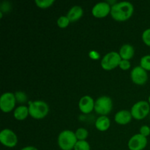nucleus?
<instances>
[{"label":"nucleus","instance_id":"nucleus-27","mask_svg":"<svg viewBox=\"0 0 150 150\" xmlns=\"http://www.w3.org/2000/svg\"><path fill=\"white\" fill-rule=\"evenodd\" d=\"M20 150H38V149H37L36 147H35V146H25V147L22 148V149Z\"/></svg>","mask_w":150,"mask_h":150},{"label":"nucleus","instance_id":"nucleus-25","mask_svg":"<svg viewBox=\"0 0 150 150\" xmlns=\"http://www.w3.org/2000/svg\"><path fill=\"white\" fill-rule=\"evenodd\" d=\"M119 67L123 70H128L130 67V60H126V59H122L120 63Z\"/></svg>","mask_w":150,"mask_h":150},{"label":"nucleus","instance_id":"nucleus-24","mask_svg":"<svg viewBox=\"0 0 150 150\" xmlns=\"http://www.w3.org/2000/svg\"><path fill=\"white\" fill-rule=\"evenodd\" d=\"M15 96H16V101H18L19 103H24L27 100V97H26V94L24 92H17L15 94Z\"/></svg>","mask_w":150,"mask_h":150},{"label":"nucleus","instance_id":"nucleus-5","mask_svg":"<svg viewBox=\"0 0 150 150\" xmlns=\"http://www.w3.org/2000/svg\"><path fill=\"white\" fill-rule=\"evenodd\" d=\"M122 58L120 54L116 51H111L103 57L101 60V67L105 70H111L120 65Z\"/></svg>","mask_w":150,"mask_h":150},{"label":"nucleus","instance_id":"nucleus-7","mask_svg":"<svg viewBox=\"0 0 150 150\" xmlns=\"http://www.w3.org/2000/svg\"><path fill=\"white\" fill-rule=\"evenodd\" d=\"M16 103L15 94L12 92H5L1 95L0 98V108L3 112L9 113L14 108Z\"/></svg>","mask_w":150,"mask_h":150},{"label":"nucleus","instance_id":"nucleus-28","mask_svg":"<svg viewBox=\"0 0 150 150\" xmlns=\"http://www.w3.org/2000/svg\"><path fill=\"white\" fill-rule=\"evenodd\" d=\"M148 100H149V103L150 104V96L149 97V99H148Z\"/></svg>","mask_w":150,"mask_h":150},{"label":"nucleus","instance_id":"nucleus-26","mask_svg":"<svg viewBox=\"0 0 150 150\" xmlns=\"http://www.w3.org/2000/svg\"><path fill=\"white\" fill-rule=\"evenodd\" d=\"M140 134L142 136L147 137L150 135V127L147 125H143L140 128Z\"/></svg>","mask_w":150,"mask_h":150},{"label":"nucleus","instance_id":"nucleus-20","mask_svg":"<svg viewBox=\"0 0 150 150\" xmlns=\"http://www.w3.org/2000/svg\"><path fill=\"white\" fill-rule=\"evenodd\" d=\"M140 66L146 71H150V55L144 56L141 59Z\"/></svg>","mask_w":150,"mask_h":150},{"label":"nucleus","instance_id":"nucleus-18","mask_svg":"<svg viewBox=\"0 0 150 150\" xmlns=\"http://www.w3.org/2000/svg\"><path fill=\"white\" fill-rule=\"evenodd\" d=\"M75 134H76L78 141H85L89 136V132L86 129L83 128V127H80L76 130Z\"/></svg>","mask_w":150,"mask_h":150},{"label":"nucleus","instance_id":"nucleus-15","mask_svg":"<svg viewBox=\"0 0 150 150\" xmlns=\"http://www.w3.org/2000/svg\"><path fill=\"white\" fill-rule=\"evenodd\" d=\"M83 10L81 7L79 5H75L69 10L67 17L68 18L70 22L76 21H78L81 18V16H83Z\"/></svg>","mask_w":150,"mask_h":150},{"label":"nucleus","instance_id":"nucleus-4","mask_svg":"<svg viewBox=\"0 0 150 150\" xmlns=\"http://www.w3.org/2000/svg\"><path fill=\"white\" fill-rule=\"evenodd\" d=\"M113 103L111 98L108 96H101L95 102V111L101 116H106L112 110Z\"/></svg>","mask_w":150,"mask_h":150},{"label":"nucleus","instance_id":"nucleus-12","mask_svg":"<svg viewBox=\"0 0 150 150\" xmlns=\"http://www.w3.org/2000/svg\"><path fill=\"white\" fill-rule=\"evenodd\" d=\"M79 106L82 113L89 114L95 109V102L93 98L89 95L82 97L79 100Z\"/></svg>","mask_w":150,"mask_h":150},{"label":"nucleus","instance_id":"nucleus-11","mask_svg":"<svg viewBox=\"0 0 150 150\" xmlns=\"http://www.w3.org/2000/svg\"><path fill=\"white\" fill-rule=\"evenodd\" d=\"M111 7L108 3L105 1L98 2L92 7V13L95 17L101 18L108 16L111 13Z\"/></svg>","mask_w":150,"mask_h":150},{"label":"nucleus","instance_id":"nucleus-13","mask_svg":"<svg viewBox=\"0 0 150 150\" xmlns=\"http://www.w3.org/2000/svg\"><path fill=\"white\" fill-rule=\"evenodd\" d=\"M132 118H133V116L130 111L127 110H121L115 114L114 120L118 124L124 125L128 124L131 121Z\"/></svg>","mask_w":150,"mask_h":150},{"label":"nucleus","instance_id":"nucleus-3","mask_svg":"<svg viewBox=\"0 0 150 150\" xmlns=\"http://www.w3.org/2000/svg\"><path fill=\"white\" fill-rule=\"evenodd\" d=\"M77 142L76 134L71 130H63L58 136V145L62 150L74 149Z\"/></svg>","mask_w":150,"mask_h":150},{"label":"nucleus","instance_id":"nucleus-6","mask_svg":"<svg viewBox=\"0 0 150 150\" xmlns=\"http://www.w3.org/2000/svg\"><path fill=\"white\" fill-rule=\"evenodd\" d=\"M150 111V105L148 102L145 100H141L135 103L131 108V112L133 118L141 120L146 117Z\"/></svg>","mask_w":150,"mask_h":150},{"label":"nucleus","instance_id":"nucleus-21","mask_svg":"<svg viewBox=\"0 0 150 150\" xmlns=\"http://www.w3.org/2000/svg\"><path fill=\"white\" fill-rule=\"evenodd\" d=\"M74 150H91L90 145L86 141H78Z\"/></svg>","mask_w":150,"mask_h":150},{"label":"nucleus","instance_id":"nucleus-8","mask_svg":"<svg viewBox=\"0 0 150 150\" xmlns=\"http://www.w3.org/2000/svg\"><path fill=\"white\" fill-rule=\"evenodd\" d=\"M0 142L7 147L13 148L17 144L18 137L14 132L6 128L0 133Z\"/></svg>","mask_w":150,"mask_h":150},{"label":"nucleus","instance_id":"nucleus-1","mask_svg":"<svg viewBox=\"0 0 150 150\" xmlns=\"http://www.w3.org/2000/svg\"><path fill=\"white\" fill-rule=\"evenodd\" d=\"M134 10L133 5L129 1H121L111 6V17L118 21H125L132 16Z\"/></svg>","mask_w":150,"mask_h":150},{"label":"nucleus","instance_id":"nucleus-19","mask_svg":"<svg viewBox=\"0 0 150 150\" xmlns=\"http://www.w3.org/2000/svg\"><path fill=\"white\" fill-rule=\"evenodd\" d=\"M54 3V0H35V4L40 8H48Z\"/></svg>","mask_w":150,"mask_h":150},{"label":"nucleus","instance_id":"nucleus-2","mask_svg":"<svg viewBox=\"0 0 150 150\" xmlns=\"http://www.w3.org/2000/svg\"><path fill=\"white\" fill-rule=\"evenodd\" d=\"M29 115L36 120H41L47 116L49 111L48 104L42 100L31 101L29 103Z\"/></svg>","mask_w":150,"mask_h":150},{"label":"nucleus","instance_id":"nucleus-17","mask_svg":"<svg viewBox=\"0 0 150 150\" xmlns=\"http://www.w3.org/2000/svg\"><path fill=\"white\" fill-rule=\"evenodd\" d=\"M14 117L17 120H23L29 116V108L25 105H20L14 111Z\"/></svg>","mask_w":150,"mask_h":150},{"label":"nucleus","instance_id":"nucleus-23","mask_svg":"<svg viewBox=\"0 0 150 150\" xmlns=\"http://www.w3.org/2000/svg\"><path fill=\"white\" fill-rule=\"evenodd\" d=\"M142 40L148 46H150V28L146 29L142 34Z\"/></svg>","mask_w":150,"mask_h":150},{"label":"nucleus","instance_id":"nucleus-9","mask_svg":"<svg viewBox=\"0 0 150 150\" xmlns=\"http://www.w3.org/2000/svg\"><path fill=\"white\" fill-rule=\"evenodd\" d=\"M130 76L133 83L138 85L144 84L148 80L147 72L141 66L134 67L132 70Z\"/></svg>","mask_w":150,"mask_h":150},{"label":"nucleus","instance_id":"nucleus-14","mask_svg":"<svg viewBox=\"0 0 150 150\" xmlns=\"http://www.w3.org/2000/svg\"><path fill=\"white\" fill-rule=\"evenodd\" d=\"M119 54H120L122 59L130 60L134 56V48L133 45H130V44H125L121 47Z\"/></svg>","mask_w":150,"mask_h":150},{"label":"nucleus","instance_id":"nucleus-16","mask_svg":"<svg viewBox=\"0 0 150 150\" xmlns=\"http://www.w3.org/2000/svg\"><path fill=\"white\" fill-rule=\"evenodd\" d=\"M111 125V122L106 116H100L95 122V127L101 132L106 131Z\"/></svg>","mask_w":150,"mask_h":150},{"label":"nucleus","instance_id":"nucleus-22","mask_svg":"<svg viewBox=\"0 0 150 150\" xmlns=\"http://www.w3.org/2000/svg\"><path fill=\"white\" fill-rule=\"evenodd\" d=\"M70 20H69L67 16H62L57 19V25H58L59 27L60 28H65L70 23Z\"/></svg>","mask_w":150,"mask_h":150},{"label":"nucleus","instance_id":"nucleus-10","mask_svg":"<svg viewBox=\"0 0 150 150\" xmlns=\"http://www.w3.org/2000/svg\"><path fill=\"white\" fill-rule=\"evenodd\" d=\"M147 145V139L142 134H136L130 138L127 146L130 150H143Z\"/></svg>","mask_w":150,"mask_h":150}]
</instances>
